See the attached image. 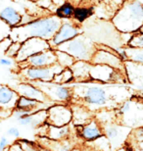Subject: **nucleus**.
Listing matches in <instances>:
<instances>
[{
  "label": "nucleus",
  "mask_w": 143,
  "mask_h": 151,
  "mask_svg": "<svg viewBox=\"0 0 143 151\" xmlns=\"http://www.w3.org/2000/svg\"><path fill=\"white\" fill-rule=\"evenodd\" d=\"M73 80H74V75H73L71 68H63L59 73L54 76L52 81L59 84H66Z\"/></svg>",
  "instance_id": "b1692460"
},
{
  "label": "nucleus",
  "mask_w": 143,
  "mask_h": 151,
  "mask_svg": "<svg viewBox=\"0 0 143 151\" xmlns=\"http://www.w3.org/2000/svg\"><path fill=\"white\" fill-rule=\"evenodd\" d=\"M49 106H50V104L43 103V102L25 97V96H19L17 99L15 108L24 110L29 114H33L41 110H46Z\"/></svg>",
  "instance_id": "ddd939ff"
},
{
  "label": "nucleus",
  "mask_w": 143,
  "mask_h": 151,
  "mask_svg": "<svg viewBox=\"0 0 143 151\" xmlns=\"http://www.w3.org/2000/svg\"><path fill=\"white\" fill-rule=\"evenodd\" d=\"M19 94L14 88L7 84L0 86V111L1 112H12L16 106L17 99Z\"/></svg>",
  "instance_id": "f8f14e48"
},
{
  "label": "nucleus",
  "mask_w": 143,
  "mask_h": 151,
  "mask_svg": "<svg viewBox=\"0 0 143 151\" xmlns=\"http://www.w3.org/2000/svg\"><path fill=\"white\" fill-rule=\"evenodd\" d=\"M0 21H2L9 28L13 29L22 24L23 16L17 9L11 6H7L0 11Z\"/></svg>",
  "instance_id": "2eb2a0df"
},
{
  "label": "nucleus",
  "mask_w": 143,
  "mask_h": 151,
  "mask_svg": "<svg viewBox=\"0 0 143 151\" xmlns=\"http://www.w3.org/2000/svg\"><path fill=\"white\" fill-rule=\"evenodd\" d=\"M9 144H10V141H9L6 135L1 137V138H0V151H6Z\"/></svg>",
  "instance_id": "473e14b6"
},
{
  "label": "nucleus",
  "mask_w": 143,
  "mask_h": 151,
  "mask_svg": "<svg viewBox=\"0 0 143 151\" xmlns=\"http://www.w3.org/2000/svg\"><path fill=\"white\" fill-rule=\"evenodd\" d=\"M90 62H92L93 64L107 65L116 68L121 66V59L118 55H115V54H112L110 52L103 51V50L95 51L92 58L90 60Z\"/></svg>",
  "instance_id": "4468645a"
},
{
  "label": "nucleus",
  "mask_w": 143,
  "mask_h": 151,
  "mask_svg": "<svg viewBox=\"0 0 143 151\" xmlns=\"http://www.w3.org/2000/svg\"><path fill=\"white\" fill-rule=\"evenodd\" d=\"M72 98L78 97L86 105H90V106H103L108 101L107 92L100 86H78L72 88Z\"/></svg>",
  "instance_id": "20e7f679"
},
{
  "label": "nucleus",
  "mask_w": 143,
  "mask_h": 151,
  "mask_svg": "<svg viewBox=\"0 0 143 151\" xmlns=\"http://www.w3.org/2000/svg\"><path fill=\"white\" fill-rule=\"evenodd\" d=\"M62 23L54 14L45 17L33 19L26 24H21L16 28L11 29L10 37L13 41L23 42L28 38L37 37L50 40L53 35L57 32Z\"/></svg>",
  "instance_id": "f257e3e1"
},
{
  "label": "nucleus",
  "mask_w": 143,
  "mask_h": 151,
  "mask_svg": "<svg viewBox=\"0 0 143 151\" xmlns=\"http://www.w3.org/2000/svg\"><path fill=\"white\" fill-rule=\"evenodd\" d=\"M54 52H55L57 64H59L62 68H71L72 65L75 62V60L70 54L65 52V51L59 50L55 48Z\"/></svg>",
  "instance_id": "4be33fe9"
},
{
  "label": "nucleus",
  "mask_w": 143,
  "mask_h": 151,
  "mask_svg": "<svg viewBox=\"0 0 143 151\" xmlns=\"http://www.w3.org/2000/svg\"><path fill=\"white\" fill-rule=\"evenodd\" d=\"M138 31H139V32H141V34H143V24H142V25H141V27H140V28H139V29H138Z\"/></svg>",
  "instance_id": "4c0bfd02"
},
{
  "label": "nucleus",
  "mask_w": 143,
  "mask_h": 151,
  "mask_svg": "<svg viewBox=\"0 0 143 151\" xmlns=\"http://www.w3.org/2000/svg\"><path fill=\"white\" fill-rule=\"evenodd\" d=\"M114 23L123 32L139 29L143 24V5L136 0L127 1L116 15Z\"/></svg>",
  "instance_id": "f03ea898"
},
{
  "label": "nucleus",
  "mask_w": 143,
  "mask_h": 151,
  "mask_svg": "<svg viewBox=\"0 0 143 151\" xmlns=\"http://www.w3.org/2000/svg\"><path fill=\"white\" fill-rule=\"evenodd\" d=\"M105 135L112 144H114L115 142L120 143L123 140V129L115 126H109L105 129Z\"/></svg>",
  "instance_id": "5701e85b"
},
{
  "label": "nucleus",
  "mask_w": 143,
  "mask_h": 151,
  "mask_svg": "<svg viewBox=\"0 0 143 151\" xmlns=\"http://www.w3.org/2000/svg\"><path fill=\"white\" fill-rule=\"evenodd\" d=\"M132 137L136 140L138 146H142L143 147V127H142V128L136 129L135 131L133 132Z\"/></svg>",
  "instance_id": "cd10ccee"
},
{
  "label": "nucleus",
  "mask_w": 143,
  "mask_h": 151,
  "mask_svg": "<svg viewBox=\"0 0 143 151\" xmlns=\"http://www.w3.org/2000/svg\"><path fill=\"white\" fill-rule=\"evenodd\" d=\"M20 46H21V42L13 41V43L10 45V47L8 48V50L6 51L4 54L6 56H8L9 58H14L15 59V57L17 56L18 52H19Z\"/></svg>",
  "instance_id": "bb28decb"
},
{
  "label": "nucleus",
  "mask_w": 143,
  "mask_h": 151,
  "mask_svg": "<svg viewBox=\"0 0 143 151\" xmlns=\"http://www.w3.org/2000/svg\"><path fill=\"white\" fill-rule=\"evenodd\" d=\"M57 49L65 51L70 54L75 61L84 62H90L95 52V47L91 40L80 34L71 40L59 45Z\"/></svg>",
  "instance_id": "7ed1b4c3"
},
{
  "label": "nucleus",
  "mask_w": 143,
  "mask_h": 151,
  "mask_svg": "<svg viewBox=\"0 0 143 151\" xmlns=\"http://www.w3.org/2000/svg\"><path fill=\"white\" fill-rule=\"evenodd\" d=\"M47 125V138L54 140H64L69 137L70 134V128L69 126H63V127H55L52 125Z\"/></svg>",
  "instance_id": "f3484780"
},
{
  "label": "nucleus",
  "mask_w": 143,
  "mask_h": 151,
  "mask_svg": "<svg viewBox=\"0 0 143 151\" xmlns=\"http://www.w3.org/2000/svg\"><path fill=\"white\" fill-rule=\"evenodd\" d=\"M12 43H13V40H12V38L10 37H6L5 38H2L0 40V51L5 53Z\"/></svg>",
  "instance_id": "c85d7f7f"
},
{
  "label": "nucleus",
  "mask_w": 143,
  "mask_h": 151,
  "mask_svg": "<svg viewBox=\"0 0 143 151\" xmlns=\"http://www.w3.org/2000/svg\"><path fill=\"white\" fill-rule=\"evenodd\" d=\"M80 127H81V137L87 141L95 140L97 138L101 137L103 134L101 129L99 128V126L97 125L95 121H90L89 123Z\"/></svg>",
  "instance_id": "dca6fc26"
},
{
  "label": "nucleus",
  "mask_w": 143,
  "mask_h": 151,
  "mask_svg": "<svg viewBox=\"0 0 143 151\" xmlns=\"http://www.w3.org/2000/svg\"><path fill=\"white\" fill-rule=\"evenodd\" d=\"M74 4L68 1H64L62 4L58 5L56 7V10L54 11V15L60 20H71L73 18V14H74Z\"/></svg>",
  "instance_id": "aec40b11"
},
{
  "label": "nucleus",
  "mask_w": 143,
  "mask_h": 151,
  "mask_svg": "<svg viewBox=\"0 0 143 151\" xmlns=\"http://www.w3.org/2000/svg\"><path fill=\"white\" fill-rule=\"evenodd\" d=\"M33 83L45 93L51 102L67 103L72 100L73 91L71 87L64 86V84L56 83L54 81H34Z\"/></svg>",
  "instance_id": "39448f33"
},
{
  "label": "nucleus",
  "mask_w": 143,
  "mask_h": 151,
  "mask_svg": "<svg viewBox=\"0 0 143 151\" xmlns=\"http://www.w3.org/2000/svg\"><path fill=\"white\" fill-rule=\"evenodd\" d=\"M56 56L53 48L41 51L34 55L29 57L22 63H19V68L23 67H49L56 64Z\"/></svg>",
  "instance_id": "9d476101"
},
{
  "label": "nucleus",
  "mask_w": 143,
  "mask_h": 151,
  "mask_svg": "<svg viewBox=\"0 0 143 151\" xmlns=\"http://www.w3.org/2000/svg\"><path fill=\"white\" fill-rule=\"evenodd\" d=\"M66 1L71 2L72 4H74L75 6H78V5H80V3L81 2V0H66Z\"/></svg>",
  "instance_id": "f704fd0d"
},
{
  "label": "nucleus",
  "mask_w": 143,
  "mask_h": 151,
  "mask_svg": "<svg viewBox=\"0 0 143 151\" xmlns=\"http://www.w3.org/2000/svg\"><path fill=\"white\" fill-rule=\"evenodd\" d=\"M6 135H8V137H10L18 138L20 137V131L16 127H11V128L8 129L7 132H6Z\"/></svg>",
  "instance_id": "2f4dec72"
},
{
  "label": "nucleus",
  "mask_w": 143,
  "mask_h": 151,
  "mask_svg": "<svg viewBox=\"0 0 143 151\" xmlns=\"http://www.w3.org/2000/svg\"><path fill=\"white\" fill-rule=\"evenodd\" d=\"M127 56V60H130L135 64L143 65V49L142 48H124Z\"/></svg>",
  "instance_id": "393cba45"
},
{
  "label": "nucleus",
  "mask_w": 143,
  "mask_h": 151,
  "mask_svg": "<svg viewBox=\"0 0 143 151\" xmlns=\"http://www.w3.org/2000/svg\"><path fill=\"white\" fill-rule=\"evenodd\" d=\"M39 146L45 147L51 151H70L71 145L64 140H54L50 138H41L39 139Z\"/></svg>",
  "instance_id": "a211bd4d"
},
{
  "label": "nucleus",
  "mask_w": 143,
  "mask_h": 151,
  "mask_svg": "<svg viewBox=\"0 0 143 151\" xmlns=\"http://www.w3.org/2000/svg\"><path fill=\"white\" fill-rule=\"evenodd\" d=\"M59 64H54L49 67H23L19 68V73L25 81H52L54 76L62 70Z\"/></svg>",
  "instance_id": "423d86ee"
},
{
  "label": "nucleus",
  "mask_w": 143,
  "mask_h": 151,
  "mask_svg": "<svg viewBox=\"0 0 143 151\" xmlns=\"http://www.w3.org/2000/svg\"><path fill=\"white\" fill-rule=\"evenodd\" d=\"M0 129H1V122H0Z\"/></svg>",
  "instance_id": "ea45409f"
},
{
  "label": "nucleus",
  "mask_w": 143,
  "mask_h": 151,
  "mask_svg": "<svg viewBox=\"0 0 143 151\" xmlns=\"http://www.w3.org/2000/svg\"><path fill=\"white\" fill-rule=\"evenodd\" d=\"M129 47L132 48H142L143 49V34L139 32L138 35H134L129 39Z\"/></svg>",
  "instance_id": "a878e982"
},
{
  "label": "nucleus",
  "mask_w": 143,
  "mask_h": 151,
  "mask_svg": "<svg viewBox=\"0 0 143 151\" xmlns=\"http://www.w3.org/2000/svg\"><path fill=\"white\" fill-rule=\"evenodd\" d=\"M51 47L48 40H44V39L37 37L28 38L27 40L21 42L19 52L15 57V61L19 64V63H22L27 60L29 57L41 52V51L48 50Z\"/></svg>",
  "instance_id": "6e6552de"
},
{
  "label": "nucleus",
  "mask_w": 143,
  "mask_h": 151,
  "mask_svg": "<svg viewBox=\"0 0 143 151\" xmlns=\"http://www.w3.org/2000/svg\"><path fill=\"white\" fill-rule=\"evenodd\" d=\"M80 34V29L75 24L71 22H62L59 29L50 38V40H48V42L50 44V47L55 49L59 45L71 40Z\"/></svg>",
  "instance_id": "1a4fd4ad"
},
{
  "label": "nucleus",
  "mask_w": 143,
  "mask_h": 151,
  "mask_svg": "<svg viewBox=\"0 0 143 151\" xmlns=\"http://www.w3.org/2000/svg\"><path fill=\"white\" fill-rule=\"evenodd\" d=\"M92 13H93V7L78 5L75 6V10L72 19H74L78 23H83L87 18H89L92 15Z\"/></svg>",
  "instance_id": "412c9836"
},
{
  "label": "nucleus",
  "mask_w": 143,
  "mask_h": 151,
  "mask_svg": "<svg viewBox=\"0 0 143 151\" xmlns=\"http://www.w3.org/2000/svg\"><path fill=\"white\" fill-rule=\"evenodd\" d=\"M28 1H30V2H37L38 0H28Z\"/></svg>",
  "instance_id": "58836bf2"
},
{
  "label": "nucleus",
  "mask_w": 143,
  "mask_h": 151,
  "mask_svg": "<svg viewBox=\"0 0 143 151\" xmlns=\"http://www.w3.org/2000/svg\"><path fill=\"white\" fill-rule=\"evenodd\" d=\"M15 62L13 58H9V57H3V58H0V65L3 66V67L6 68H12L15 66Z\"/></svg>",
  "instance_id": "c756f323"
},
{
  "label": "nucleus",
  "mask_w": 143,
  "mask_h": 151,
  "mask_svg": "<svg viewBox=\"0 0 143 151\" xmlns=\"http://www.w3.org/2000/svg\"><path fill=\"white\" fill-rule=\"evenodd\" d=\"M6 151H25V150L22 148L21 144L18 142V141H15V142L9 144V146L7 147Z\"/></svg>",
  "instance_id": "72a5a7b5"
},
{
  "label": "nucleus",
  "mask_w": 143,
  "mask_h": 151,
  "mask_svg": "<svg viewBox=\"0 0 143 151\" xmlns=\"http://www.w3.org/2000/svg\"><path fill=\"white\" fill-rule=\"evenodd\" d=\"M19 94V96H25L30 99H34V100L43 102V103L50 104L52 102L50 101V99L45 95V93L38 88L33 83L30 81H22L19 83L14 88ZM51 105V104H50Z\"/></svg>",
  "instance_id": "9b49d317"
},
{
  "label": "nucleus",
  "mask_w": 143,
  "mask_h": 151,
  "mask_svg": "<svg viewBox=\"0 0 143 151\" xmlns=\"http://www.w3.org/2000/svg\"><path fill=\"white\" fill-rule=\"evenodd\" d=\"M72 109V121H74V124L75 126L80 127V126H83L86 124L89 123V113L88 111L83 108V106H78V105H75V106H71Z\"/></svg>",
  "instance_id": "6ab92c4d"
},
{
  "label": "nucleus",
  "mask_w": 143,
  "mask_h": 151,
  "mask_svg": "<svg viewBox=\"0 0 143 151\" xmlns=\"http://www.w3.org/2000/svg\"><path fill=\"white\" fill-rule=\"evenodd\" d=\"M38 147H39V149H40V151H51L49 149L45 148V147H42V146H39V145H38Z\"/></svg>",
  "instance_id": "e433bc0d"
},
{
  "label": "nucleus",
  "mask_w": 143,
  "mask_h": 151,
  "mask_svg": "<svg viewBox=\"0 0 143 151\" xmlns=\"http://www.w3.org/2000/svg\"><path fill=\"white\" fill-rule=\"evenodd\" d=\"M35 3L37 4L38 7H40L41 9H45V10H49L51 6L55 5L51 0H38Z\"/></svg>",
  "instance_id": "7c9ffc66"
},
{
  "label": "nucleus",
  "mask_w": 143,
  "mask_h": 151,
  "mask_svg": "<svg viewBox=\"0 0 143 151\" xmlns=\"http://www.w3.org/2000/svg\"><path fill=\"white\" fill-rule=\"evenodd\" d=\"M46 123L55 127H63L72 122V109L68 104H51L46 109Z\"/></svg>",
  "instance_id": "0eeeda50"
},
{
  "label": "nucleus",
  "mask_w": 143,
  "mask_h": 151,
  "mask_svg": "<svg viewBox=\"0 0 143 151\" xmlns=\"http://www.w3.org/2000/svg\"><path fill=\"white\" fill-rule=\"evenodd\" d=\"M51 1H52L56 6H58V5L62 4V3H63L64 1H66V0H51Z\"/></svg>",
  "instance_id": "c9c22d12"
}]
</instances>
